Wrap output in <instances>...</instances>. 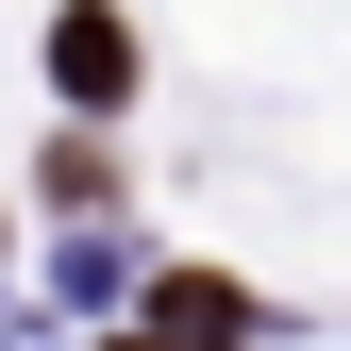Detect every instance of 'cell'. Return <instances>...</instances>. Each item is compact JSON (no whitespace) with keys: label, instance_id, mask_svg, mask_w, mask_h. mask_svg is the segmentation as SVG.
<instances>
[{"label":"cell","instance_id":"cell-1","mask_svg":"<svg viewBox=\"0 0 351 351\" xmlns=\"http://www.w3.org/2000/svg\"><path fill=\"white\" fill-rule=\"evenodd\" d=\"M234 335H251V285L184 268V285H151V335H134V351H234Z\"/></svg>","mask_w":351,"mask_h":351},{"label":"cell","instance_id":"cell-2","mask_svg":"<svg viewBox=\"0 0 351 351\" xmlns=\"http://www.w3.org/2000/svg\"><path fill=\"white\" fill-rule=\"evenodd\" d=\"M51 84H67V101H117V84H134V34H117L101 0H67V17H51Z\"/></svg>","mask_w":351,"mask_h":351}]
</instances>
